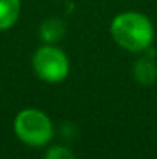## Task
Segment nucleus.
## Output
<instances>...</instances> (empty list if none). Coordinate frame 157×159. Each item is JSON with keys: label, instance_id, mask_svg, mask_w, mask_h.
Returning <instances> with one entry per match:
<instances>
[{"label": "nucleus", "instance_id": "7", "mask_svg": "<svg viewBox=\"0 0 157 159\" xmlns=\"http://www.w3.org/2000/svg\"><path fill=\"white\" fill-rule=\"evenodd\" d=\"M43 159H77L76 153L63 144H50L46 147V152L43 155Z\"/></svg>", "mask_w": 157, "mask_h": 159}, {"label": "nucleus", "instance_id": "5", "mask_svg": "<svg viewBox=\"0 0 157 159\" xmlns=\"http://www.w3.org/2000/svg\"><path fill=\"white\" fill-rule=\"evenodd\" d=\"M66 36V23L60 17H48L39 26V37L43 43L57 45Z\"/></svg>", "mask_w": 157, "mask_h": 159}, {"label": "nucleus", "instance_id": "1", "mask_svg": "<svg viewBox=\"0 0 157 159\" xmlns=\"http://www.w3.org/2000/svg\"><path fill=\"white\" fill-rule=\"evenodd\" d=\"M109 34L119 48L128 53L143 54L154 45L156 26L145 12L129 9L112 17Z\"/></svg>", "mask_w": 157, "mask_h": 159}, {"label": "nucleus", "instance_id": "4", "mask_svg": "<svg viewBox=\"0 0 157 159\" xmlns=\"http://www.w3.org/2000/svg\"><path fill=\"white\" fill-rule=\"evenodd\" d=\"M133 77L142 87H153L157 82V62L150 56L139 57L133 65Z\"/></svg>", "mask_w": 157, "mask_h": 159}, {"label": "nucleus", "instance_id": "3", "mask_svg": "<svg viewBox=\"0 0 157 159\" xmlns=\"http://www.w3.org/2000/svg\"><path fill=\"white\" fill-rule=\"evenodd\" d=\"M31 66L34 74L45 84L57 85L68 79L71 73V62L68 54L60 47L43 43L31 57Z\"/></svg>", "mask_w": 157, "mask_h": 159}, {"label": "nucleus", "instance_id": "6", "mask_svg": "<svg viewBox=\"0 0 157 159\" xmlns=\"http://www.w3.org/2000/svg\"><path fill=\"white\" fill-rule=\"evenodd\" d=\"M22 0H0V31L11 30L20 19Z\"/></svg>", "mask_w": 157, "mask_h": 159}, {"label": "nucleus", "instance_id": "2", "mask_svg": "<svg viewBox=\"0 0 157 159\" xmlns=\"http://www.w3.org/2000/svg\"><path fill=\"white\" fill-rule=\"evenodd\" d=\"M12 130L15 138L31 148L48 147L55 136V127L50 114L34 107L23 108L15 114Z\"/></svg>", "mask_w": 157, "mask_h": 159}]
</instances>
